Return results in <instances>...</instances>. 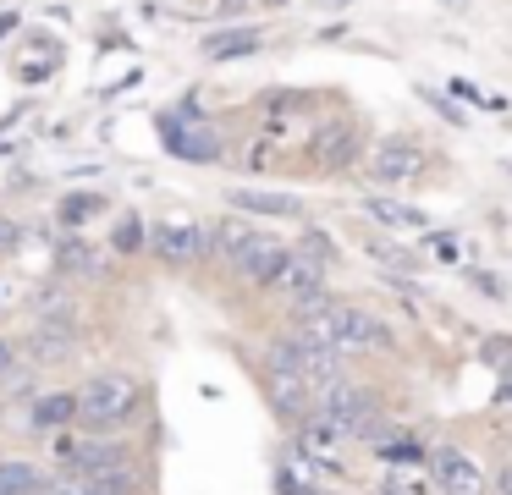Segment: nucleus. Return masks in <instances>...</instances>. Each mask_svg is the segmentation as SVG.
I'll list each match as a JSON object with an SVG mask.
<instances>
[{
	"mask_svg": "<svg viewBox=\"0 0 512 495\" xmlns=\"http://www.w3.org/2000/svg\"><path fill=\"white\" fill-rule=\"evenodd\" d=\"M138 407H144V385H138V374L105 369V374H89V380L72 391V424H83L89 435H111V429L133 424Z\"/></svg>",
	"mask_w": 512,
	"mask_h": 495,
	"instance_id": "nucleus-1",
	"label": "nucleus"
},
{
	"mask_svg": "<svg viewBox=\"0 0 512 495\" xmlns=\"http://www.w3.org/2000/svg\"><path fill=\"white\" fill-rule=\"evenodd\" d=\"M292 330H303L309 341H320V347H331V352H369V347H391V330L380 325L375 314H364V308H353V303H314V308H303L298 314V325Z\"/></svg>",
	"mask_w": 512,
	"mask_h": 495,
	"instance_id": "nucleus-2",
	"label": "nucleus"
},
{
	"mask_svg": "<svg viewBox=\"0 0 512 495\" xmlns=\"http://www.w3.org/2000/svg\"><path fill=\"white\" fill-rule=\"evenodd\" d=\"M314 413H320L342 440H375L380 435V402L369 391H358V385H347V380L325 385Z\"/></svg>",
	"mask_w": 512,
	"mask_h": 495,
	"instance_id": "nucleus-3",
	"label": "nucleus"
},
{
	"mask_svg": "<svg viewBox=\"0 0 512 495\" xmlns=\"http://www.w3.org/2000/svg\"><path fill=\"white\" fill-rule=\"evenodd\" d=\"M56 462L67 473H122V468H133V457H127V446L122 440H105V435H67L61 429L56 435Z\"/></svg>",
	"mask_w": 512,
	"mask_h": 495,
	"instance_id": "nucleus-4",
	"label": "nucleus"
},
{
	"mask_svg": "<svg viewBox=\"0 0 512 495\" xmlns=\"http://www.w3.org/2000/svg\"><path fill=\"white\" fill-rule=\"evenodd\" d=\"M144 242L155 248V259H166V264L210 259V226H199V220H160V226H149Z\"/></svg>",
	"mask_w": 512,
	"mask_h": 495,
	"instance_id": "nucleus-5",
	"label": "nucleus"
},
{
	"mask_svg": "<svg viewBox=\"0 0 512 495\" xmlns=\"http://www.w3.org/2000/svg\"><path fill=\"white\" fill-rule=\"evenodd\" d=\"M166 143H171V154H177V160H199V165L221 160V132H215L210 121L199 116V110H182V116H171V121H166Z\"/></svg>",
	"mask_w": 512,
	"mask_h": 495,
	"instance_id": "nucleus-6",
	"label": "nucleus"
},
{
	"mask_svg": "<svg viewBox=\"0 0 512 495\" xmlns=\"http://www.w3.org/2000/svg\"><path fill=\"white\" fill-rule=\"evenodd\" d=\"M270 292H281L298 314H303V308H314V303H325V264L303 259V253H287V264L276 270Z\"/></svg>",
	"mask_w": 512,
	"mask_h": 495,
	"instance_id": "nucleus-7",
	"label": "nucleus"
},
{
	"mask_svg": "<svg viewBox=\"0 0 512 495\" xmlns=\"http://www.w3.org/2000/svg\"><path fill=\"white\" fill-rule=\"evenodd\" d=\"M419 171H424V149L413 138H386V143H375V154H369V176H375L380 187H402Z\"/></svg>",
	"mask_w": 512,
	"mask_h": 495,
	"instance_id": "nucleus-8",
	"label": "nucleus"
},
{
	"mask_svg": "<svg viewBox=\"0 0 512 495\" xmlns=\"http://www.w3.org/2000/svg\"><path fill=\"white\" fill-rule=\"evenodd\" d=\"M265 385H270V402H276V413L292 418V424H303V418L314 413V402H320V391H314V385L303 380L298 369H281V363H270V369H265Z\"/></svg>",
	"mask_w": 512,
	"mask_h": 495,
	"instance_id": "nucleus-9",
	"label": "nucleus"
},
{
	"mask_svg": "<svg viewBox=\"0 0 512 495\" xmlns=\"http://www.w3.org/2000/svg\"><path fill=\"white\" fill-rule=\"evenodd\" d=\"M430 473H435V490L441 495H485V473H479V462H468L457 446H435L430 451Z\"/></svg>",
	"mask_w": 512,
	"mask_h": 495,
	"instance_id": "nucleus-10",
	"label": "nucleus"
},
{
	"mask_svg": "<svg viewBox=\"0 0 512 495\" xmlns=\"http://www.w3.org/2000/svg\"><path fill=\"white\" fill-rule=\"evenodd\" d=\"M364 215L375 220V226H386V231H408V237H430V231H435L424 209L402 204V198H386V193L364 198Z\"/></svg>",
	"mask_w": 512,
	"mask_h": 495,
	"instance_id": "nucleus-11",
	"label": "nucleus"
},
{
	"mask_svg": "<svg viewBox=\"0 0 512 495\" xmlns=\"http://www.w3.org/2000/svg\"><path fill=\"white\" fill-rule=\"evenodd\" d=\"M287 253H292V248H281L270 231H259V237L243 248V259H237L232 270L243 275V281H254V286H270V281H276V270L287 264Z\"/></svg>",
	"mask_w": 512,
	"mask_h": 495,
	"instance_id": "nucleus-12",
	"label": "nucleus"
},
{
	"mask_svg": "<svg viewBox=\"0 0 512 495\" xmlns=\"http://www.w3.org/2000/svg\"><path fill=\"white\" fill-rule=\"evenodd\" d=\"M342 446H347V440L336 435V429L325 424L320 413H309V418L298 424V446H292V451H303V457H309V462H320V468H336V457H342Z\"/></svg>",
	"mask_w": 512,
	"mask_h": 495,
	"instance_id": "nucleus-13",
	"label": "nucleus"
},
{
	"mask_svg": "<svg viewBox=\"0 0 512 495\" xmlns=\"http://www.w3.org/2000/svg\"><path fill=\"white\" fill-rule=\"evenodd\" d=\"M232 209L237 215H276V220H298L303 204L292 193H265V187H232Z\"/></svg>",
	"mask_w": 512,
	"mask_h": 495,
	"instance_id": "nucleus-14",
	"label": "nucleus"
},
{
	"mask_svg": "<svg viewBox=\"0 0 512 495\" xmlns=\"http://www.w3.org/2000/svg\"><path fill=\"white\" fill-rule=\"evenodd\" d=\"M254 237H259L254 220L232 215V220H221V226H210V253H215L221 264H237V259H243V248H248Z\"/></svg>",
	"mask_w": 512,
	"mask_h": 495,
	"instance_id": "nucleus-15",
	"label": "nucleus"
},
{
	"mask_svg": "<svg viewBox=\"0 0 512 495\" xmlns=\"http://www.w3.org/2000/svg\"><path fill=\"white\" fill-rule=\"evenodd\" d=\"M0 495H45V473L34 462L0 457Z\"/></svg>",
	"mask_w": 512,
	"mask_h": 495,
	"instance_id": "nucleus-16",
	"label": "nucleus"
},
{
	"mask_svg": "<svg viewBox=\"0 0 512 495\" xmlns=\"http://www.w3.org/2000/svg\"><path fill=\"white\" fill-rule=\"evenodd\" d=\"M259 44H265L259 28H232V33H215V39L204 44V55H210V61H237V55H254Z\"/></svg>",
	"mask_w": 512,
	"mask_h": 495,
	"instance_id": "nucleus-17",
	"label": "nucleus"
},
{
	"mask_svg": "<svg viewBox=\"0 0 512 495\" xmlns=\"http://www.w3.org/2000/svg\"><path fill=\"white\" fill-rule=\"evenodd\" d=\"M28 424L34 429H67L72 424V391H50V396H39L34 402V413H28Z\"/></svg>",
	"mask_w": 512,
	"mask_h": 495,
	"instance_id": "nucleus-18",
	"label": "nucleus"
},
{
	"mask_svg": "<svg viewBox=\"0 0 512 495\" xmlns=\"http://www.w3.org/2000/svg\"><path fill=\"white\" fill-rule=\"evenodd\" d=\"M56 264H61L67 275H94V270H100V253H94L89 242H83L78 231H72V237H61V242H56Z\"/></svg>",
	"mask_w": 512,
	"mask_h": 495,
	"instance_id": "nucleus-19",
	"label": "nucleus"
},
{
	"mask_svg": "<svg viewBox=\"0 0 512 495\" xmlns=\"http://www.w3.org/2000/svg\"><path fill=\"white\" fill-rule=\"evenodd\" d=\"M314 160H320V165H347V160H353V132H347V127L320 132V149H314Z\"/></svg>",
	"mask_w": 512,
	"mask_h": 495,
	"instance_id": "nucleus-20",
	"label": "nucleus"
},
{
	"mask_svg": "<svg viewBox=\"0 0 512 495\" xmlns=\"http://www.w3.org/2000/svg\"><path fill=\"white\" fill-rule=\"evenodd\" d=\"M364 248H369V253H375V259H380V264H386V270H402V275H413V270H419V264H413V253H402V248H391V242H380V237H369V242H364Z\"/></svg>",
	"mask_w": 512,
	"mask_h": 495,
	"instance_id": "nucleus-21",
	"label": "nucleus"
},
{
	"mask_svg": "<svg viewBox=\"0 0 512 495\" xmlns=\"http://www.w3.org/2000/svg\"><path fill=\"white\" fill-rule=\"evenodd\" d=\"M144 237H149L144 220H138V215H122V226H116L111 248H116V253H138V248H144Z\"/></svg>",
	"mask_w": 512,
	"mask_h": 495,
	"instance_id": "nucleus-22",
	"label": "nucleus"
},
{
	"mask_svg": "<svg viewBox=\"0 0 512 495\" xmlns=\"http://www.w3.org/2000/svg\"><path fill=\"white\" fill-rule=\"evenodd\" d=\"M23 248V226L17 220H0V253H17Z\"/></svg>",
	"mask_w": 512,
	"mask_h": 495,
	"instance_id": "nucleus-23",
	"label": "nucleus"
},
{
	"mask_svg": "<svg viewBox=\"0 0 512 495\" xmlns=\"http://www.w3.org/2000/svg\"><path fill=\"white\" fill-rule=\"evenodd\" d=\"M12 363H17V341H6V336H0V380L12 374Z\"/></svg>",
	"mask_w": 512,
	"mask_h": 495,
	"instance_id": "nucleus-24",
	"label": "nucleus"
},
{
	"mask_svg": "<svg viewBox=\"0 0 512 495\" xmlns=\"http://www.w3.org/2000/svg\"><path fill=\"white\" fill-rule=\"evenodd\" d=\"M375 495H408V484H402V479H386V484H380Z\"/></svg>",
	"mask_w": 512,
	"mask_h": 495,
	"instance_id": "nucleus-25",
	"label": "nucleus"
},
{
	"mask_svg": "<svg viewBox=\"0 0 512 495\" xmlns=\"http://www.w3.org/2000/svg\"><path fill=\"white\" fill-rule=\"evenodd\" d=\"M298 495H331V490H325V484H314V490H298Z\"/></svg>",
	"mask_w": 512,
	"mask_h": 495,
	"instance_id": "nucleus-26",
	"label": "nucleus"
},
{
	"mask_svg": "<svg viewBox=\"0 0 512 495\" xmlns=\"http://www.w3.org/2000/svg\"><path fill=\"white\" fill-rule=\"evenodd\" d=\"M446 6H457V11H463V6H468V0H446Z\"/></svg>",
	"mask_w": 512,
	"mask_h": 495,
	"instance_id": "nucleus-27",
	"label": "nucleus"
}]
</instances>
